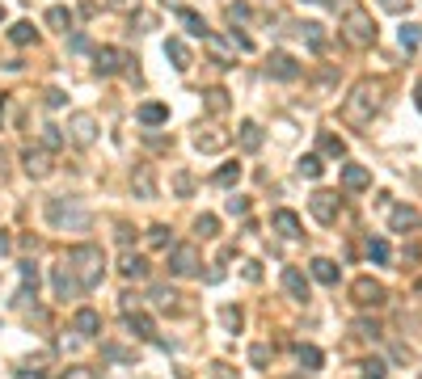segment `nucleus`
Here are the masks:
<instances>
[{
	"mask_svg": "<svg viewBox=\"0 0 422 379\" xmlns=\"http://www.w3.org/2000/svg\"><path fill=\"white\" fill-rule=\"evenodd\" d=\"M380 97H385V84H380V80H359V84L351 89V97L342 101V118H347L351 127H368L372 114L380 110Z\"/></svg>",
	"mask_w": 422,
	"mask_h": 379,
	"instance_id": "obj_1",
	"label": "nucleus"
},
{
	"mask_svg": "<svg viewBox=\"0 0 422 379\" xmlns=\"http://www.w3.org/2000/svg\"><path fill=\"white\" fill-rule=\"evenodd\" d=\"M68 270L80 278L85 291H93V287L101 283V270H106L101 249H97V245H72V249H68Z\"/></svg>",
	"mask_w": 422,
	"mask_h": 379,
	"instance_id": "obj_2",
	"label": "nucleus"
},
{
	"mask_svg": "<svg viewBox=\"0 0 422 379\" xmlns=\"http://www.w3.org/2000/svg\"><path fill=\"white\" fill-rule=\"evenodd\" d=\"M342 34H347V42H355V46H372V42H376V21H372V13H368L364 4H347V13H342Z\"/></svg>",
	"mask_w": 422,
	"mask_h": 379,
	"instance_id": "obj_3",
	"label": "nucleus"
},
{
	"mask_svg": "<svg viewBox=\"0 0 422 379\" xmlns=\"http://www.w3.org/2000/svg\"><path fill=\"white\" fill-rule=\"evenodd\" d=\"M46 219L55 228H72V232H85L89 228V211L80 207V198H51L46 203Z\"/></svg>",
	"mask_w": 422,
	"mask_h": 379,
	"instance_id": "obj_4",
	"label": "nucleus"
},
{
	"mask_svg": "<svg viewBox=\"0 0 422 379\" xmlns=\"http://www.w3.org/2000/svg\"><path fill=\"white\" fill-rule=\"evenodd\" d=\"M309 211H313L317 224H334V219L342 215V198H338L334 190H317V194L309 198Z\"/></svg>",
	"mask_w": 422,
	"mask_h": 379,
	"instance_id": "obj_5",
	"label": "nucleus"
},
{
	"mask_svg": "<svg viewBox=\"0 0 422 379\" xmlns=\"http://www.w3.org/2000/svg\"><path fill=\"white\" fill-rule=\"evenodd\" d=\"M68 139H72L76 148H89V143L97 139V118H93V114H85V110H80V114H72V118H68Z\"/></svg>",
	"mask_w": 422,
	"mask_h": 379,
	"instance_id": "obj_6",
	"label": "nucleus"
},
{
	"mask_svg": "<svg viewBox=\"0 0 422 379\" xmlns=\"http://www.w3.org/2000/svg\"><path fill=\"white\" fill-rule=\"evenodd\" d=\"M351 295H355V304H359V308H385V300H389V291H385L376 278H355Z\"/></svg>",
	"mask_w": 422,
	"mask_h": 379,
	"instance_id": "obj_7",
	"label": "nucleus"
},
{
	"mask_svg": "<svg viewBox=\"0 0 422 379\" xmlns=\"http://www.w3.org/2000/svg\"><path fill=\"white\" fill-rule=\"evenodd\" d=\"M199 249L194 245H178L173 253H169V270L178 274V278H190V274H199Z\"/></svg>",
	"mask_w": 422,
	"mask_h": 379,
	"instance_id": "obj_8",
	"label": "nucleus"
},
{
	"mask_svg": "<svg viewBox=\"0 0 422 379\" xmlns=\"http://www.w3.org/2000/svg\"><path fill=\"white\" fill-rule=\"evenodd\" d=\"M123 63H127V55H123L118 46H97V51H93V68H97L101 76H118Z\"/></svg>",
	"mask_w": 422,
	"mask_h": 379,
	"instance_id": "obj_9",
	"label": "nucleus"
},
{
	"mask_svg": "<svg viewBox=\"0 0 422 379\" xmlns=\"http://www.w3.org/2000/svg\"><path fill=\"white\" fill-rule=\"evenodd\" d=\"M266 72H271L275 80H300V63H296L287 51H275L271 63H266Z\"/></svg>",
	"mask_w": 422,
	"mask_h": 379,
	"instance_id": "obj_10",
	"label": "nucleus"
},
{
	"mask_svg": "<svg viewBox=\"0 0 422 379\" xmlns=\"http://www.w3.org/2000/svg\"><path fill=\"white\" fill-rule=\"evenodd\" d=\"M72 333H80V338H97V333H101V312H97V308H76V316H72Z\"/></svg>",
	"mask_w": 422,
	"mask_h": 379,
	"instance_id": "obj_11",
	"label": "nucleus"
},
{
	"mask_svg": "<svg viewBox=\"0 0 422 379\" xmlns=\"http://www.w3.org/2000/svg\"><path fill=\"white\" fill-rule=\"evenodd\" d=\"M21 165H25L30 177H46V173H51V152H46V148H25V152H21Z\"/></svg>",
	"mask_w": 422,
	"mask_h": 379,
	"instance_id": "obj_12",
	"label": "nucleus"
},
{
	"mask_svg": "<svg viewBox=\"0 0 422 379\" xmlns=\"http://www.w3.org/2000/svg\"><path fill=\"white\" fill-rule=\"evenodd\" d=\"M51 278H55V295H59V300H72V295H80V291H85V287H80V278H76L68 266H55V270H51Z\"/></svg>",
	"mask_w": 422,
	"mask_h": 379,
	"instance_id": "obj_13",
	"label": "nucleus"
},
{
	"mask_svg": "<svg viewBox=\"0 0 422 379\" xmlns=\"http://www.w3.org/2000/svg\"><path fill=\"white\" fill-rule=\"evenodd\" d=\"M271 228H275L279 236L296 240V236H300V215H296V211H275V215H271Z\"/></svg>",
	"mask_w": 422,
	"mask_h": 379,
	"instance_id": "obj_14",
	"label": "nucleus"
},
{
	"mask_svg": "<svg viewBox=\"0 0 422 379\" xmlns=\"http://www.w3.org/2000/svg\"><path fill=\"white\" fill-rule=\"evenodd\" d=\"M283 291H287L292 300H300V304H304V300H309V278H304L296 266H287V270H283Z\"/></svg>",
	"mask_w": 422,
	"mask_h": 379,
	"instance_id": "obj_15",
	"label": "nucleus"
},
{
	"mask_svg": "<svg viewBox=\"0 0 422 379\" xmlns=\"http://www.w3.org/2000/svg\"><path fill=\"white\" fill-rule=\"evenodd\" d=\"M342 186L355 194V190H368L372 186V173L364 169V165H342Z\"/></svg>",
	"mask_w": 422,
	"mask_h": 379,
	"instance_id": "obj_16",
	"label": "nucleus"
},
{
	"mask_svg": "<svg viewBox=\"0 0 422 379\" xmlns=\"http://www.w3.org/2000/svg\"><path fill=\"white\" fill-rule=\"evenodd\" d=\"M127 329H131L135 338H144V342H156V325H152V316H144V312H127Z\"/></svg>",
	"mask_w": 422,
	"mask_h": 379,
	"instance_id": "obj_17",
	"label": "nucleus"
},
{
	"mask_svg": "<svg viewBox=\"0 0 422 379\" xmlns=\"http://www.w3.org/2000/svg\"><path fill=\"white\" fill-rule=\"evenodd\" d=\"M178 21H182V25H186V30H190L194 38H203V42L211 38V30H207V21H203V17H199L194 8H178Z\"/></svg>",
	"mask_w": 422,
	"mask_h": 379,
	"instance_id": "obj_18",
	"label": "nucleus"
},
{
	"mask_svg": "<svg viewBox=\"0 0 422 379\" xmlns=\"http://www.w3.org/2000/svg\"><path fill=\"white\" fill-rule=\"evenodd\" d=\"M135 118H139V122H144V127H161V122H169V110H165V105H161V101H144V105H139V114H135Z\"/></svg>",
	"mask_w": 422,
	"mask_h": 379,
	"instance_id": "obj_19",
	"label": "nucleus"
},
{
	"mask_svg": "<svg viewBox=\"0 0 422 379\" xmlns=\"http://www.w3.org/2000/svg\"><path fill=\"white\" fill-rule=\"evenodd\" d=\"M165 55L173 59V68H178V72H186V68H190V46H186L182 38H169V42H165Z\"/></svg>",
	"mask_w": 422,
	"mask_h": 379,
	"instance_id": "obj_20",
	"label": "nucleus"
},
{
	"mask_svg": "<svg viewBox=\"0 0 422 379\" xmlns=\"http://www.w3.org/2000/svg\"><path fill=\"white\" fill-rule=\"evenodd\" d=\"M389 224H393V232H410V228H418V211L414 207H393Z\"/></svg>",
	"mask_w": 422,
	"mask_h": 379,
	"instance_id": "obj_21",
	"label": "nucleus"
},
{
	"mask_svg": "<svg viewBox=\"0 0 422 379\" xmlns=\"http://www.w3.org/2000/svg\"><path fill=\"white\" fill-rule=\"evenodd\" d=\"M313 278L325 283V287H334V283H338V266H334L330 257H317V262H313Z\"/></svg>",
	"mask_w": 422,
	"mask_h": 379,
	"instance_id": "obj_22",
	"label": "nucleus"
},
{
	"mask_svg": "<svg viewBox=\"0 0 422 379\" xmlns=\"http://www.w3.org/2000/svg\"><path fill=\"white\" fill-rule=\"evenodd\" d=\"M296 359H300L304 371H321V363H325V354L317 346H296Z\"/></svg>",
	"mask_w": 422,
	"mask_h": 379,
	"instance_id": "obj_23",
	"label": "nucleus"
},
{
	"mask_svg": "<svg viewBox=\"0 0 422 379\" xmlns=\"http://www.w3.org/2000/svg\"><path fill=\"white\" fill-rule=\"evenodd\" d=\"M241 148H245V152H258V148H262V127H258V122H241Z\"/></svg>",
	"mask_w": 422,
	"mask_h": 379,
	"instance_id": "obj_24",
	"label": "nucleus"
},
{
	"mask_svg": "<svg viewBox=\"0 0 422 379\" xmlns=\"http://www.w3.org/2000/svg\"><path fill=\"white\" fill-rule=\"evenodd\" d=\"M418 38H422V25H414V21H406V25L397 30V42H402V51H406V55L418 46Z\"/></svg>",
	"mask_w": 422,
	"mask_h": 379,
	"instance_id": "obj_25",
	"label": "nucleus"
},
{
	"mask_svg": "<svg viewBox=\"0 0 422 379\" xmlns=\"http://www.w3.org/2000/svg\"><path fill=\"white\" fill-rule=\"evenodd\" d=\"M8 38H13L17 46H30V42L38 38V30H34V21H17V25L8 30Z\"/></svg>",
	"mask_w": 422,
	"mask_h": 379,
	"instance_id": "obj_26",
	"label": "nucleus"
},
{
	"mask_svg": "<svg viewBox=\"0 0 422 379\" xmlns=\"http://www.w3.org/2000/svg\"><path fill=\"white\" fill-rule=\"evenodd\" d=\"M368 257L385 266V262L393 257V249H389V240H380V236H368Z\"/></svg>",
	"mask_w": 422,
	"mask_h": 379,
	"instance_id": "obj_27",
	"label": "nucleus"
},
{
	"mask_svg": "<svg viewBox=\"0 0 422 379\" xmlns=\"http://www.w3.org/2000/svg\"><path fill=\"white\" fill-rule=\"evenodd\" d=\"M34 291H38V270L30 262H21V300H30Z\"/></svg>",
	"mask_w": 422,
	"mask_h": 379,
	"instance_id": "obj_28",
	"label": "nucleus"
},
{
	"mask_svg": "<svg viewBox=\"0 0 422 379\" xmlns=\"http://www.w3.org/2000/svg\"><path fill=\"white\" fill-rule=\"evenodd\" d=\"M203 97H207V110H211V114H224V110H228V89H207Z\"/></svg>",
	"mask_w": 422,
	"mask_h": 379,
	"instance_id": "obj_29",
	"label": "nucleus"
},
{
	"mask_svg": "<svg viewBox=\"0 0 422 379\" xmlns=\"http://www.w3.org/2000/svg\"><path fill=\"white\" fill-rule=\"evenodd\" d=\"M321 152H325V156H347V143H342L334 131H321Z\"/></svg>",
	"mask_w": 422,
	"mask_h": 379,
	"instance_id": "obj_30",
	"label": "nucleus"
},
{
	"mask_svg": "<svg viewBox=\"0 0 422 379\" xmlns=\"http://www.w3.org/2000/svg\"><path fill=\"white\" fill-rule=\"evenodd\" d=\"M296 169H300V177H313V181H317V177L325 173V165H321V156H300V165H296Z\"/></svg>",
	"mask_w": 422,
	"mask_h": 379,
	"instance_id": "obj_31",
	"label": "nucleus"
},
{
	"mask_svg": "<svg viewBox=\"0 0 422 379\" xmlns=\"http://www.w3.org/2000/svg\"><path fill=\"white\" fill-rule=\"evenodd\" d=\"M123 278H148V266H144L135 253H127V257H123Z\"/></svg>",
	"mask_w": 422,
	"mask_h": 379,
	"instance_id": "obj_32",
	"label": "nucleus"
},
{
	"mask_svg": "<svg viewBox=\"0 0 422 379\" xmlns=\"http://www.w3.org/2000/svg\"><path fill=\"white\" fill-rule=\"evenodd\" d=\"M194 232H199L203 240H211V236L220 232V219H216V215H199V219H194Z\"/></svg>",
	"mask_w": 422,
	"mask_h": 379,
	"instance_id": "obj_33",
	"label": "nucleus"
},
{
	"mask_svg": "<svg viewBox=\"0 0 422 379\" xmlns=\"http://www.w3.org/2000/svg\"><path fill=\"white\" fill-rule=\"evenodd\" d=\"M300 34L309 38V46H317V51L325 46V34H321V25H317V21H304V25H300Z\"/></svg>",
	"mask_w": 422,
	"mask_h": 379,
	"instance_id": "obj_34",
	"label": "nucleus"
},
{
	"mask_svg": "<svg viewBox=\"0 0 422 379\" xmlns=\"http://www.w3.org/2000/svg\"><path fill=\"white\" fill-rule=\"evenodd\" d=\"M207 46H211V55H216V63H220V68H228V63H232V51H228V46H224L216 34L207 38Z\"/></svg>",
	"mask_w": 422,
	"mask_h": 379,
	"instance_id": "obj_35",
	"label": "nucleus"
},
{
	"mask_svg": "<svg viewBox=\"0 0 422 379\" xmlns=\"http://www.w3.org/2000/svg\"><path fill=\"white\" fill-rule=\"evenodd\" d=\"M42 148H46V152L63 148V131H59V127H42Z\"/></svg>",
	"mask_w": 422,
	"mask_h": 379,
	"instance_id": "obj_36",
	"label": "nucleus"
},
{
	"mask_svg": "<svg viewBox=\"0 0 422 379\" xmlns=\"http://www.w3.org/2000/svg\"><path fill=\"white\" fill-rule=\"evenodd\" d=\"M148 245H152V249H165V245H169V228H165V224H152V228H148Z\"/></svg>",
	"mask_w": 422,
	"mask_h": 379,
	"instance_id": "obj_37",
	"label": "nucleus"
},
{
	"mask_svg": "<svg viewBox=\"0 0 422 379\" xmlns=\"http://www.w3.org/2000/svg\"><path fill=\"white\" fill-rule=\"evenodd\" d=\"M194 148H199V152H220V148H224V135H199Z\"/></svg>",
	"mask_w": 422,
	"mask_h": 379,
	"instance_id": "obj_38",
	"label": "nucleus"
},
{
	"mask_svg": "<svg viewBox=\"0 0 422 379\" xmlns=\"http://www.w3.org/2000/svg\"><path fill=\"white\" fill-rule=\"evenodd\" d=\"M241 177V165H224V169H216V186H232Z\"/></svg>",
	"mask_w": 422,
	"mask_h": 379,
	"instance_id": "obj_39",
	"label": "nucleus"
},
{
	"mask_svg": "<svg viewBox=\"0 0 422 379\" xmlns=\"http://www.w3.org/2000/svg\"><path fill=\"white\" fill-rule=\"evenodd\" d=\"M68 21H72V17H68V8H59V4H55V8H46V25H55V30H63Z\"/></svg>",
	"mask_w": 422,
	"mask_h": 379,
	"instance_id": "obj_40",
	"label": "nucleus"
},
{
	"mask_svg": "<svg viewBox=\"0 0 422 379\" xmlns=\"http://www.w3.org/2000/svg\"><path fill=\"white\" fill-rule=\"evenodd\" d=\"M63 379H101V371H97V367H68Z\"/></svg>",
	"mask_w": 422,
	"mask_h": 379,
	"instance_id": "obj_41",
	"label": "nucleus"
},
{
	"mask_svg": "<svg viewBox=\"0 0 422 379\" xmlns=\"http://www.w3.org/2000/svg\"><path fill=\"white\" fill-rule=\"evenodd\" d=\"M249 363H254V367H266V363H271V346H262V342H258V346L249 350Z\"/></svg>",
	"mask_w": 422,
	"mask_h": 379,
	"instance_id": "obj_42",
	"label": "nucleus"
},
{
	"mask_svg": "<svg viewBox=\"0 0 422 379\" xmlns=\"http://www.w3.org/2000/svg\"><path fill=\"white\" fill-rule=\"evenodd\" d=\"M364 379H385V363H380V359H368V363H364Z\"/></svg>",
	"mask_w": 422,
	"mask_h": 379,
	"instance_id": "obj_43",
	"label": "nucleus"
},
{
	"mask_svg": "<svg viewBox=\"0 0 422 379\" xmlns=\"http://www.w3.org/2000/svg\"><path fill=\"white\" fill-rule=\"evenodd\" d=\"M228 215H249V198L232 194V198H228Z\"/></svg>",
	"mask_w": 422,
	"mask_h": 379,
	"instance_id": "obj_44",
	"label": "nucleus"
},
{
	"mask_svg": "<svg viewBox=\"0 0 422 379\" xmlns=\"http://www.w3.org/2000/svg\"><path fill=\"white\" fill-rule=\"evenodd\" d=\"M228 21H249V4H228Z\"/></svg>",
	"mask_w": 422,
	"mask_h": 379,
	"instance_id": "obj_45",
	"label": "nucleus"
},
{
	"mask_svg": "<svg viewBox=\"0 0 422 379\" xmlns=\"http://www.w3.org/2000/svg\"><path fill=\"white\" fill-rule=\"evenodd\" d=\"M355 333H359V338H380V325H376V321H359Z\"/></svg>",
	"mask_w": 422,
	"mask_h": 379,
	"instance_id": "obj_46",
	"label": "nucleus"
},
{
	"mask_svg": "<svg viewBox=\"0 0 422 379\" xmlns=\"http://www.w3.org/2000/svg\"><path fill=\"white\" fill-rule=\"evenodd\" d=\"M220 316H224V325H228V329H241V308H224Z\"/></svg>",
	"mask_w": 422,
	"mask_h": 379,
	"instance_id": "obj_47",
	"label": "nucleus"
},
{
	"mask_svg": "<svg viewBox=\"0 0 422 379\" xmlns=\"http://www.w3.org/2000/svg\"><path fill=\"white\" fill-rule=\"evenodd\" d=\"M68 46H72V51H76V55H80V51H89V38H85V34H80V30H76V34H72V38H68Z\"/></svg>",
	"mask_w": 422,
	"mask_h": 379,
	"instance_id": "obj_48",
	"label": "nucleus"
},
{
	"mask_svg": "<svg viewBox=\"0 0 422 379\" xmlns=\"http://www.w3.org/2000/svg\"><path fill=\"white\" fill-rule=\"evenodd\" d=\"M135 186H139V194H152V173H148V169H139V177H135Z\"/></svg>",
	"mask_w": 422,
	"mask_h": 379,
	"instance_id": "obj_49",
	"label": "nucleus"
},
{
	"mask_svg": "<svg viewBox=\"0 0 422 379\" xmlns=\"http://www.w3.org/2000/svg\"><path fill=\"white\" fill-rule=\"evenodd\" d=\"M173 186H178V194H190V190H194V177H190V173H178Z\"/></svg>",
	"mask_w": 422,
	"mask_h": 379,
	"instance_id": "obj_50",
	"label": "nucleus"
},
{
	"mask_svg": "<svg viewBox=\"0 0 422 379\" xmlns=\"http://www.w3.org/2000/svg\"><path fill=\"white\" fill-rule=\"evenodd\" d=\"M228 38H232V46H237V51H254V42H249V38H245V34H237V30H232V34H228Z\"/></svg>",
	"mask_w": 422,
	"mask_h": 379,
	"instance_id": "obj_51",
	"label": "nucleus"
},
{
	"mask_svg": "<svg viewBox=\"0 0 422 379\" xmlns=\"http://www.w3.org/2000/svg\"><path fill=\"white\" fill-rule=\"evenodd\" d=\"M106 359H114V363H127V359H131V354H127V350H123V346H106Z\"/></svg>",
	"mask_w": 422,
	"mask_h": 379,
	"instance_id": "obj_52",
	"label": "nucleus"
},
{
	"mask_svg": "<svg viewBox=\"0 0 422 379\" xmlns=\"http://www.w3.org/2000/svg\"><path fill=\"white\" fill-rule=\"evenodd\" d=\"M110 8H118V13H135L139 0H110Z\"/></svg>",
	"mask_w": 422,
	"mask_h": 379,
	"instance_id": "obj_53",
	"label": "nucleus"
},
{
	"mask_svg": "<svg viewBox=\"0 0 422 379\" xmlns=\"http://www.w3.org/2000/svg\"><path fill=\"white\" fill-rule=\"evenodd\" d=\"M46 105L59 110V105H63V93H59V89H46Z\"/></svg>",
	"mask_w": 422,
	"mask_h": 379,
	"instance_id": "obj_54",
	"label": "nucleus"
},
{
	"mask_svg": "<svg viewBox=\"0 0 422 379\" xmlns=\"http://www.w3.org/2000/svg\"><path fill=\"white\" fill-rule=\"evenodd\" d=\"M380 4H385L389 13H406V8H410V0H380Z\"/></svg>",
	"mask_w": 422,
	"mask_h": 379,
	"instance_id": "obj_55",
	"label": "nucleus"
},
{
	"mask_svg": "<svg viewBox=\"0 0 422 379\" xmlns=\"http://www.w3.org/2000/svg\"><path fill=\"white\" fill-rule=\"evenodd\" d=\"M245 278H249V283H258V278H262V270H258L254 262H245Z\"/></svg>",
	"mask_w": 422,
	"mask_h": 379,
	"instance_id": "obj_56",
	"label": "nucleus"
},
{
	"mask_svg": "<svg viewBox=\"0 0 422 379\" xmlns=\"http://www.w3.org/2000/svg\"><path fill=\"white\" fill-rule=\"evenodd\" d=\"M414 97H418V110H422V80L414 84Z\"/></svg>",
	"mask_w": 422,
	"mask_h": 379,
	"instance_id": "obj_57",
	"label": "nucleus"
},
{
	"mask_svg": "<svg viewBox=\"0 0 422 379\" xmlns=\"http://www.w3.org/2000/svg\"><path fill=\"white\" fill-rule=\"evenodd\" d=\"M309 4H325V0H309Z\"/></svg>",
	"mask_w": 422,
	"mask_h": 379,
	"instance_id": "obj_58",
	"label": "nucleus"
},
{
	"mask_svg": "<svg viewBox=\"0 0 422 379\" xmlns=\"http://www.w3.org/2000/svg\"><path fill=\"white\" fill-rule=\"evenodd\" d=\"M0 21H4V8H0Z\"/></svg>",
	"mask_w": 422,
	"mask_h": 379,
	"instance_id": "obj_59",
	"label": "nucleus"
}]
</instances>
